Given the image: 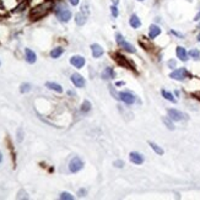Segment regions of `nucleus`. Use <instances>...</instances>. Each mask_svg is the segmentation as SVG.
I'll use <instances>...</instances> for the list:
<instances>
[{
	"mask_svg": "<svg viewBox=\"0 0 200 200\" xmlns=\"http://www.w3.org/2000/svg\"><path fill=\"white\" fill-rule=\"evenodd\" d=\"M52 6V3H44L42 5H39L37 7H35L31 14H29V17H31L32 20H38V18H41L42 16H44L48 11H49V9H51Z\"/></svg>",
	"mask_w": 200,
	"mask_h": 200,
	"instance_id": "obj_2",
	"label": "nucleus"
},
{
	"mask_svg": "<svg viewBox=\"0 0 200 200\" xmlns=\"http://www.w3.org/2000/svg\"><path fill=\"white\" fill-rule=\"evenodd\" d=\"M115 41H117V43L119 44L122 41H124V38H123V36H122L121 33H117V36H115Z\"/></svg>",
	"mask_w": 200,
	"mask_h": 200,
	"instance_id": "obj_31",
	"label": "nucleus"
},
{
	"mask_svg": "<svg viewBox=\"0 0 200 200\" xmlns=\"http://www.w3.org/2000/svg\"><path fill=\"white\" fill-rule=\"evenodd\" d=\"M0 65H1V63H0Z\"/></svg>",
	"mask_w": 200,
	"mask_h": 200,
	"instance_id": "obj_42",
	"label": "nucleus"
},
{
	"mask_svg": "<svg viewBox=\"0 0 200 200\" xmlns=\"http://www.w3.org/2000/svg\"><path fill=\"white\" fill-rule=\"evenodd\" d=\"M162 96H163L166 99H168L169 102H173V103H176V102H177V101H176V98L173 97V95H172L171 92L166 91V90H162Z\"/></svg>",
	"mask_w": 200,
	"mask_h": 200,
	"instance_id": "obj_20",
	"label": "nucleus"
},
{
	"mask_svg": "<svg viewBox=\"0 0 200 200\" xmlns=\"http://www.w3.org/2000/svg\"><path fill=\"white\" fill-rule=\"evenodd\" d=\"M86 21H87V15H85V12L81 11V12H79V14L75 15V22H76V25L82 26V25L86 24Z\"/></svg>",
	"mask_w": 200,
	"mask_h": 200,
	"instance_id": "obj_12",
	"label": "nucleus"
},
{
	"mask_svg": "<svg viewBox=\"0 0 200 200\" xmlns=\"http://www.w3.org/2000/svg\"><path fill=\"white\" fill-rule=\"evenodd\" d=\"M63 53H64V49H63V48H60V47H58V48H54L53 51L51 52V57H52V58H54V59H57V58L60 57Z\"/></svg>",
	"mask_w": 200,
	"mask_h": 200,
	"instance_id": "obj_19",
	"label": "nucleus"
},
{
	"mask_svg": "<svg viewBox=\"0 0 200 200\" xmlns=\"http://www.w3.org/2000/svg\"><path fill=\"white\" fill-rule=\"evenodd\" d=\"M122 85H124L123 81H118V82H117V86H122Z\"/></svg>",
	"mask_w": 200,
	"mask_h": 200,
	"instance_id": "obj_38",
	"label": "nucleus"
},
{
	"mask_svg": "<svg viewBox=\"0 0 200 200\" xmlns=\"http://www.w3.org/2000/svg\"><path fill=\"white\" fill-rule=\"evenodd\" d=\"M90 109H91V103H90L88 101H85L82 103V106H81V111L82 112H88Z\"/></svg>",
	"mask_w": 200,
	"mask_h": 200,
	"instance_id": "obj_25",
	"label": "nucleus"
},
{
	"mask_svg": "<svg viewBox=\"0 0 200 200\" xmlns=\"http://www.w3.org/2000/svg\"><path fill=\"white\" fill-rule=\"evenodd\" d=\"M29 90H31V85L29 84H22L21 87H20V91H21V93H26L28 92Z\"/></svg>",
	"mask_w": 200,
	"mask_h": 200,
	"instance_id": "obj_24",
	"label": "nucleus"
},
{
	"mask_svg": "<svg viewBox=\"0 0 200 200\" xmlns=\"http://www.w3.org/2000/svg\"><path fill=\"white\" fill-rule=\"evenodd\" d=\"M160 33H161V28H160L158 26H156V25H151V26H150V32H149L150 38H155Z\"/></svg>",
	"mask_w": 200,
	"mask_h": 200,
	"instance_id": "obj_14",
	"label": "nucleus"
},
{
	"mask_svg": "<svg viewBox=\"0 0 200 200\" xmlns=\"http://www.w3.org/2000/svg\"><path fill=\"white\" fill-rule=\"evenodd\" d=\"M162 122L166 124V126L169 129V130H174V125L172 124V122L169 121L168 118H162Z\"/></svg>",
	"mask_w": 200,
	"mask_h": 200,
	"instance_id": "obj_23",
	"label": "nucleus"
},
{
	"mask_svg": "<svg viewBox=\"0 0 200 200\" xmlns=\"http://www.w3.org/2000/svg\"><path fill=\"white\" fill-rule=\"evenodd\" d=\"M129 158H130V161L135 165H141L144 162V156L139 152H132L129 155Z\"/></svg>",
	"mask_w": 200,
	"mask_h": 200,
	"instance_id": "obj_9",
	"label": "nucleus"
},
{
	"mask_svg": "<svg viewBox=\"0 0 200 200\" xmlns=\"http://www.w3.org/2000/svg\"><path fill=\"white\" fill-rule=\"evenodd\" d=\"M198 41L200 42V33H199V36H198Z\"/></svg>",
	"mask_w": 200,
	"mask_h": 200,
	"instance_id": "obj_40",
	"label": "nucleus"
},
{
	"mask_svg": "<svg viewBox=\"0 0 200 200\" xmlns=\"http://www.w3.org/2000/svg\"><path fill=\"white\" fill-rule=\"evenodd\" d=\"M114 166L117 168H122V167H124V162L122 160H117V161H114Z\"/></svg>",
	"mask_w": 200,
	"mask_h": 200,
	"instance_id": "obj_29",
	"label": "nucleus"
},
{
	"mask_svg": "<svg viewBox=\"0 0 200 200\" xmlns=\"http://www.w3.org/2000/svg\"><path fill=\"white\" fill-rule=\"evenodd\" d=\"M79 194H80V196H85L84 194H86V190H84V189H81V190L79 192Z\"/></svg>",
	"mask_w": 200,
	"mask_h": 200,
	"instance_id": "obj_35",
	"label": "nucleus"
},
{
	"mask_svg": "<svg viewBox=\"0 0 200 200\" xmlns=\"http://www.w3.org/2000/svg\"><path fill=\"white\" fill-rule=\"evenodd\" d=\"M139 1H143V0H139Z\"/></svg>",
	"mask_w": 200,
	"mask_h": 200,
	"instance_id": "obj_41",
	"label": "nucleus"
},
{
	"mask_svg": "<svg viewBox=\"0 0 200 200\" xmlns=\"http://www.w3.org/2000/svg\"><path fill=\"white\" fill-rule=\"evenodd\" d=\"M55 15L62 22H68L71 18V11L66 7L65 4H59L55 6Z\"/></svg>",
	"mask_w": 200,
	"mask_h": 200,
	"instance_id": "obj_1",
	"label": "nucleus"
},
{
	"mask_svg": "<svg viewBox=\"0 0 200 200\" xmlns=\"http://www.w3.org/2000/svg\"><path fill=\"white\" fill-rule=\"evenodd\" d=\"M129 24H130V26L133 28H139L140 26H141V21H140L136 15H132L130 16V18H129Z\"/></svg>",
	"mask_w": 200,
	"mask_h": 200,
	"instance_id": "obj_15",
	"label": "nucleus"
},
{
	"mask_svg": "<svg viewBox=\"0 0 200 200\" xmlns=\"http://www.w3.org/2000/svg\"><path fill=\"white\" fill-rule=\"evenodd\" d=\"M60 199H66V200H73V199H74V196H73L71 194H69V193L64 192V193H62V194H60Z\"/></svg>",
	"mask_w": 200,
	"mask_h": 200,
	"instance_id": "obj_26",
	"label": "nucleus"
},
{
	"mask_svg": "<svg viewBox=\"0 0 200 200\" xmlns=\"http://www.w3.org/2000/svg\"><path fill=\"white\" fill-rule=\"evenodd\" d=\"M119 99H122L124 103H128V104H133L135 102V97L130 92H121L119 93Z\"/></svg>",
	"mask_w": 200,
	"mask_h": 200,
	"instance_id": "obj_7",
	"label": "nucleus"
},
{
	"mask_svg": "<svg viewBox=\"0 0 200 200\" xmlns=\"http://www.w3.org/2000/svg\"><path fill=\"white\" fill-rule=\"evenodd\" d=\"M177 57L179 58V59H181V60H183V62H185L187 60V51H185V49L183 48V47H177Z\"/></svg>",
	"mask_w": 200,
	"mask_h": 200,
	"instance_id": "obj_17",
	"label": "nucleus"
},
{
	"mask_svg": "<svg viewBox=\"0 0 200 200\" xmlns=\"http://www.w3.org/2000/svg\"><path fill=\"white\" fill-rule=\"evenodd\" d=\"M111 12H112V15L114 17H118V7L117 6H112L111 7Z\"/></svg>",
	"mask_w": 200,
	"mask_h": 200,
	"instance_id": "obj_30",
	"label": "nucleus"
},
{
	"mask_svg": "<svg viewBox=\"0 0 200 200\" xmlns=\"http://www.w3.org/2000/svg\"><path fill=\"white\" fill-rule=\"evenodd\" d=\"M17 140L22 141V129H18V134H17Z\"/></svg>",
	"mask_w": 200,
	"mask_h": 200,
	"instance_id": "obj_32",
	"label": "nucleus"
},
{
	"mask_svg": "<svg viewBox=\"0 0 200 200\" xmlns=\"http://www.w3.org/2000/svg\"><path fill=\"white\" fill-rule=\"evenodd\" d=\"M1 160H3V155L0 154V162H1Z\"/></svg>",
	"mask_w": 200,
	"mask_h": 200,
	"instance_id": "obj_39",
	"label": "nucleus"
},
{
	"mask_svg": "<svg viewBox=\"0 0 200 200\" xmlns=\"http://www.w3.org/2000/svg\"><path fill=\"white\" fill-rule=\"evenodd\" d=\"M119 46L121 47H123L126 52H129V53H135L136 52V49L134 48V46L133 44H130V43H128V42H125V41H122L121 43H119Z\"/></svg>",
	"mask_w": 200,
	"mask_h": 200,
	"instance_id": "obj_18",
	"label": "nucleus"
},
{
	"mask_svg": "<svg viewBox=\"0 0 200 200\" xmlns=\"http://www.w3.org/2000/svg\"><path fill=\"white\" fill-rule=\"evenodd\" d=\"M167 113H168L169 118H171L172 121H176V122H179V121H182V119L187 118V117H185V114H183L182 112L177 111V109H168Z\"/></svg>",
	"mask_w": 200,
	"mask_h": 200,
	"instance_id": "obj_4",
	"label": "nucleus"
},
{
	"mask_svg": "<svg viewBox=\"0 0 200 200\" xmlns=\"http://www.w3.org/2000/svg\"><path fill=\"white\" fill-rule=\"evenodd\" d=\"M25 54H26V60H27V63H29V64L36 63L37 55H36V53H35L33 51H31L29 48H26V49H25Z\"/></svg>",
	"mask_w": 200,
	"mask_h": 200,
	"instance_id": "obj_10",
	"label": "nucleus"
},
{
	"mask_svg": "<svg viewBox=\"0 0 200 200\" xmlns=\"http://www.w3.org/2000/svg\"><path fill=\"white\" fill-rule=\"evenodd\" d=\"M189 54H190L193 58H195V59H196V58H199V55H200V52L198 51V49H192V51L189 52Z\"/></svg>",
	"mask_w": 200,
	"mask_h": 200,
	"instance_id": "obj_28",
	"label": "nucleus"
},
{
	"mask_svg": "<svg viewBox=\"0 0 200 200\" xmlns=\"http://www.w3.org/2000/svg\"><path fill=\"white\" fill-rule=\"evenodd\" d=\"M91 49H92V55H93L95 58H99V57H102V55H103V53H104L103 48H102L101 46H99V44H97V43L92 44V46H91Z\"/></svg>",
	"mask_w": 200,
	"mask_h": 200,
	"instance_id": "obj_11",
	"label": "nucleus"
},
{
	"mask_svg": "<svg viewBox=\"0 0 200 200\" xmlns=\"http://www.w3.org/2000/svg\"><path fill=\"white\" fill-rule=\"evenodd\" d=\"M199 20H200V11H199V14L194 17V21H199Z\"/></svg>",
	"mask_w": 200,
	"mask_h": 200,
	"instance_id": "obj_37",
	"label": "nucleus"
},
{
	"mask_svg": "<svg viewBox=\"0 0 200 200\" xmlns=\"http://www.w3.org/2000/svg\"><path fill=\"white\" fill-rule=\"evenodd\" d=\"M71 82L76 86V87H84L85 86V79L80 75V74H73L71 75Z\"/></svg>",
	"mask_w": 200,
	"mask_h": 200,
	"instance_id": "obj_8",
	"label": "nucleus"
},
{
	"mask_svg": "<svg viewBox=\"0 0 200 200\" xmlns=\"http://www.w3.org/2000/svg\"><path fill=\"white\" fill-rule=\"evenodd\" d=\"M70 4H71V5H77L79 4V0H70Z\"/></svg>",
	"mask_w": 200,
	"mask_h": 200,
	"instance_id": "obj_34",
	"label": "nucleus"
},
{
	"mask_svg": "<svg viewBox=\"0 0 200 200\" xmlns=\"http://www.w3.org/2000/svg\"><path fill=\"white\" fill-rule=\"evenodd\" d=\"M149 144H150V146L152 147V150H154V151H155L157 155H163V150H162L161 147H160L158 145H156V144H155V143H152V141H150Z\"/></svg>",
	"mask_w": 200,
	"mask_h": 200,
	"instance_id": "obj_21",
	"label": "nucleus"
},
{
	"mask_svg": "<svg viewBox=\"0 0 200 200\" xmlns=\"http://www.w3.org/2000/svg\"><path fill=\"white\" fill-rule=\"evenodd\" d=\"M108 87H109V91H111L112 96H113L115 99H119V93L115 91V90H113V86H108Z\"/></svg>",
	"mask_w": 200,
	"mask_h": 200,
	"instance_id": "obj_27",
	"label": "nucleus"
},
{
	"mask_svg": "<svg viewBox=\"0 0 200 200\" xmlns=\"http://www.w3.org/2000/svg\"><path fill=\"white\" fill-rule=\"evenodd\" d=\"M82 167H84V162L79 157L71 158V161L69 163V169H70V172H73V173L79 172L80 169H82Z\"/></svg>",
	"mask_w": 200,
	"mask_h": 200,
	"instance_id": "obj_3",
	"label": "nucleus"
},
{
	"mask_svg": "<svg viewBox=\"0 0 200 200\" xmlns=\"http://www.w3.org/2000/svg\"><path fill=\"white\" fill-rule=\"evenodd\" d=\"M172 33H173V35H176V36H178V37H181V38H183V35L178 33V32H176V31H172Z\"/></svg>",
	"mask_w": 200,
	"mask_h": 200,
	"instance_id": "obj_36",
	"label": "nucleus"
},
{
	"mask_svg": "<svg viewBox=\"0 0 200 200\" xmlns=\"http://www.w3.org/2000/svg\"><path fill=\"white\" fill-rule=\"evenodd\" d=\"M115 76V73H114V70L112 68H106L103 70V73H102V77L104 80H111V79H114Z\"/></svg>",
	"mask_w": 200,
	"mask_h": 200,
	"instance_id": "obj_13",
	"label": "nucleus"
},
{
	"mask_svg": "<svg viewBox=\"0 0 200 200\" xmlns=\"http://www.w3.org/2000/svg\"><path fill=\"white\" fill-rule=\"evenodd\" d=\"M115 59H117V62H118L119 64H121L122 66H124V68H129V63H128V62L125 60V59H124L123 57H121V55H119V54H118Z\"/></svg>",
	"mask_w": 200,
	"mask_h": 200,
	"instance_id": "obj_22",
	"label": "nucleus"
},
{
	"mask_svg": "<svg viewBox=\"0 0 200 200\" xmlns=\"http://www.w3.org/2000/svg\"><path fill=\"white\" fill-rule=\"evenodd\" d=\"M70 64L74 65L77 69H80L85 65V58L80 57V55H74V57L70 58Z\"/></svg>",
	"mask_w": 200,
	"mask_h": 200,
	"instance_id": "obj_6",
	"label": "nucleus"
},
{
	"mask_svg": "<svg viewBox=\"0 0 200 200\" xmlns=\"http://www.w3.org/2000/svg\"><path fill=\"white\" fill-rule=\"evenodd\" d=\"M46 86L49 88V90H53V91L58 92V93H62L63 92V87L59 85V84H55V82H47Z\"/></svg>",
	"mask_w": 200,
	"mask_h": 200,
	"instance_id": "obj_16",
	"label": "nucleus"
},
{
	"mask_svg": "<svg viewBox=\"0 0 200 200\" xmlns=\"http://www.w3.org/2000/svg\"><path fill=\"white\" fill-rule=\"evenodd\" d=\"M185 76H187L185 69H177V70H174L173 73L169 74V77H172L174 80H178V81H183V80L185 79Z\"/></svg>",
	"mask_w": 200,
	"mask_h": 200,
	"instance_id": "obj_5",
	"label": "nucleus"
},
{
	"mask_svg": "<svg viewBox=\"0 0 200 200\" xmlns=\"http://www.w3.org/2000/svg\"><path fill=\"white\" fill-rule=\"evenodd\" d=\"M168 66L173 69V68L176 66V62H174V60H169V62H168Z\"/></svg>",
	"mask_w": 200,
	"mask_h": 200,
	"instance_id": "obj_33",
	"label": "nucleus"
}]
</instances>
